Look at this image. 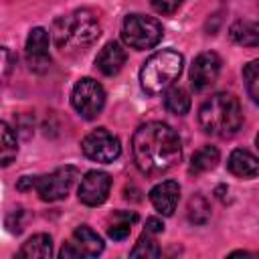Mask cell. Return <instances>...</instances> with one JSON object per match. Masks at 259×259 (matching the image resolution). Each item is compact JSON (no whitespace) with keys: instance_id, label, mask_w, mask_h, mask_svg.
Masks as SVG:
<instances>
[{"instance_id":"cell-27","label":"cell","mask_w":259,"mask_h":259,"mask_svg":"<svg viewBox=\"0 0 259 259\" xmlns=\"http://www.w3.org/2000/svg\"><path fill=\"white\" fill-rule=\"evenodd\" d=\"M162 231H164V223H162L160 219H156V217H150V219L146 221V233L158 235V233H162Z\"/></svg>"},{"instance_id":"cell-19","label":"cell","mask_w":259,"mask_h":259,"mask_svg":"<svg viewBox=\"0 0 259 259\" xmlns=\"http://www.w3.org/2000/svg\"><path fill=\"white\" fill-rule=\"evenodd\" d=\"M53 253V239L45 233H38V235H32L18 251V257H51Z\"/></svg>"},{"instance_id":"cell-15","label":"cell","mask_w":259,"mask_h":259,"mask_svg":"<svg viewBox=\"0 0 259 259\" xmlns=\"http://www.w3.org/2000/svg\"><path fill=\"white\" fill-rule=\"evenodd\" d=\"M73 243L81 249L83 257H97L103 251V239L87 225H81L73 233Z\"/></svg>"},{"instance_id":"cell-16","label":"cell","mask_w":259,"mask_h":259,"mask_svg":"<svg viewBox=\"0 0 259 259\" xmlns=\"http://www.w3.org/2000/svg\"><path fill=\"white\" fill-rule=\"evenodd\" d=\"M231 38L243 47H259V22L237 20L229 28Z\"/></svg>"},{"instance_id":"cell-22","label":"cell","mask_w":259,"mask_h":259,"mask_svg":"<svg viewBox=\"0 0 259 259\" xmlns=\"http://www.w3.org/2000/svg\"><path fill=\"white\" fill-rule=\"evenodd\" d=\"M188 221L194 223V225H204L208 219H210V204L208 200L202 196V194H194L190 200H188Z\"/></svg>"},{"instance_id":"cell-18","label":"cell","mask_w":259,"mask_h":259,"mask_svg":"<svg viewBox=\"0 0 259 259\" xmlns=\"http://www.w3.org/2000/svg\"><path fill=\"white\" fill-rule=\"evenodd\" d=\"M136 221H138V214L132 212V210H115L111 214V221H109V227H107V235L113 241H123V239L130 237L132 225Z\"/></svg>"},{"instance_id":"cell-12","label":"cell","mask_w":259,"mask_h":259,"mask_svg":"<svg viewBox=\"0 0 259 259\" xmlns=\"http://www.w3.org/2000/svg\"><path fill=\"white\" fill-rule=\"evenodd\" d=\"M178 200H180V184L174 180H164L150 190V202L164 217L174 214Z\"/></svg>"},{"instance_id":"cell-20","label":"cell","mask_w":259,"mask_h":259,"mask_svg":"<svg viewBox=\"0 0 259 259\" xmlns=\"http://www.w3.org/2000/svg\"><path fill=\"white\" fill-rule=\"evenodd\" d=\"M164 107L174 115H186L190 109V97L182 87H168L164 93Z\"/></svg>"},{"instance_id":"cell-23","label":"cell","mask_w":259,"mask_h":259,"mask_svg":"<svg viewBox=\"0 0 259 259\" xmlns=\"http://www.w3.org/2000/svg\"><path fill=\"white\" fill-rule=\"evenodd\" d=\"M243 81L247 95L251 97L253 103H259V59L247 63L243 67Z\"/></svg>"},{"instance_id":"cell-5","label":"cell","mask_w":259,"mask_h":259,"mask_svg":"<svg viewBox=\"0 0 259 259\" xmlns=\"http://www.w3.org/2000/svg\"><path fill=\"white\" fill-rule=\"evenodd\" d=\"M164 36L162 24L144 14H127L121 24V38L130 49L136 51H146L156 47Z\"/></svg>"},{"instance_id":"cell-14","label":"cell","mask_w":259,"mask_h":259,"mask_svg":"<svg viewBox=\"0 0 259 259\" xmlns=\"http://www.w3.org/2000/svg\"><path fill=\"white\" fill-rule=\"evenodd\" d=\"M227 168L233 176L237 178H255L259 176V158L255 154H251L249 150H233L229 160H227Z\"/></svg>"},{"instance_id":"cell-21","label":"cell","mask_w":259,"mask_h":259,"mask_svg":"<svg viewBox=\"0 0 259 259\" xmlns=\"http://www.w3.org/2000/svg\"><path fill=\"white\" fill-rule=\"evenodd\" d=\"M0 130H2V148H0V162L2 166H10L12 160L16 158V152H18V146H16V134L10 130V125L6 121L0 123Z\"/></svg>"},{"instance_id":"cell-1","label":"cell","mask_w":259,"mask_h":259,"mask_svg":"<svg viewBox=\"0 0 259 259\" xmlns=\"http://www.w3.org/2000/svg\"><path fill=\"white\" fill-rule=\"evenodd\" d=\"M132 158L142 174L160 176L180 162V138L164 121L142 123L132 138Z\"/></svg>"},{"instance_id":"cell-2","label":"cell","mask_w":259,"mask_h":259,"mask_svg":"<svg viewBox=\"0 0 259 259\" xmlns=\"http://www.w3.org/2000/svg\"><path fill=\"white\" fill-rule=\"evenodd\" d=\"M101 34V26L91 10H75L59 16L53 24V40L63 53H85Z\"/></svg>"},{"instance_id":"cell-24","label":"cell","mask_w":259,"mask_h":259,"mask_svg":"<svg viewBox=\"0 0 259 259\" xmlns=\"http://www.w3.org/2000/svg\"><path fill=\"white\" fill-rule=\"evenodd\" d=\"M132 257H160V245L156 243V239L152 237V233H146L138 239V243L134 245V249L130 251Z\"/></svg>"},{"instance_id":"cell-25","label":"cell","mask_w":259,"mask_h":259,"mask_svg":"<svg viewBox=\"0 0 259 259\" xmlns=\"http://www.w3.org/2000/svg\"><path fill=\"white\" fill-rule=\"evenodd\" d=\"M182 2L184 0H150L152 8L156 12H160V14H172V12H176Z\"/></svg>"},{"instance_id":"cell-6","label":"cell","mask_w":259,"mask_h":259,"mask_svg":"<svg viewBox=\"0 0 259 259\" xmlns=\"http://www.w3.org/2000/svg\"><path fill=\"white\" fill-rule=\"evenodd\" d=\"M79 176V170L75 166H61L45 176H36L34 178V190L38 194L40 200L45 202H55V200H63L71 186L75 184Z\"/></svg>"},{"instance_id":"cell-17","label":"cell","mask_w":259,"mask_h":259,"mask_svg":"<svg viewBox=\"0 0 259 259\" xmlns=\"http://www.w3.org/2000/svg\"><path fill=\"white\" fill-rule=\"evenodd\" d=\"M219 158H221V154H219V150L214 148V146H202V148H198L194 154H192V158H190V174H194V176H198V174H204V172H208V170H212L217 164H219Z\"/></svg>"},{"instance_id":"cell-8","label":"cell","mask_w":259,"mask_h":259,"mask_svg":"<svg viewBox=\"0 0 259 259\" xmlns=\"http://www.w3.org/2000/svg\"><path fill=\"white\" fill-rule=\"evenodd\" d=\"M81 152L93 160V162H101V164H109L113 160L119 158L121 154V144L117 140V136H113L109 130L105 127H97L93 132H89L83 140H81Z\"/></svg>"},{"instance_id":"cell-3","label":"cell","mask_w":259,"mask_h":259,"mask_svg":"<svg viewBox=\"0 0 259 259\" xmlns=\"http://www.w3.org/2000/svg\"><path fill=\"white\" fill-rule=\"evenodd\" d=\"M198 123L204 134L231 138L243 125V111L233 93H214L198 109Z\"/></svg>"},{"instance_id":"cell-26","label":"cell","mask_w":259,"mask_h":259,"mask_svg":"<svg viewBox=\"0 0 259 259\" xmlns=\"http://www.w3.org/2000/svg\"><path fill=\"white\" fill-rule=\"evenodd\" d=\"M59 257H63V259H67V257H83V253L75 243H67V245H63Z\"/></svg>"},{"instance_id":"cell-10","label":"cell","mask_w":259,"mask_h":259,"mask_svg":"<svg viewBox=\"0 0 259 259\" xmlns=\"http://www.w3.org/2000/svg\"><path fill=\"white\" fill-rule=\"evenodd\" d=\"M109 188H111V176L107 172L89 170L81 178V184L77 188V194H79V200L83 204H87V206H99V204H103L107 200Z\"/></svg>"},{"instance_id":"cell-9","label":"cell","mask_w":259,"mask_h":259,"mask_svg":"<svg viewBox=\"0 0 259 259\" xmlns=\"http://www.w3.org/2000/svg\"><path fill=\"white\" fill-rule=\"evenodd\" d=\"M221 57L212 51H206V53H200L192 67H190V85L194 91H206L210 89L217 79H219V73H221Z\"/></svg>"},{"instance_id":"cell-4","label":"cell","mask_w":259,"mask_h":259,"mask_svg":"<svg viewBox=\"0 0 259 259\" xmlns=\"http://www.w3.org/2000/svg\"><path fill=\"white\" fill-rule=\"evenodd\" d=\"M184 57L178 51L164 49L154 53L140 71V85L148 95H158L166 91L182 73Z\"/></svg>"},{"instance_id":"cell-13","label":"cell","mask_w":259,"mask_h":259,"mask_svg":"<svg viewBox=\"0 0 259 259\" xmlns=\"http://www.w3.org/2000/svg\"><path fill=\"white\" fill-rule=\"evenodd\" d=\"M125 51L121 49V45L119 42H115V40H111V42H107L101 51H99V55L95 57V67L99 69V73H103V75H107V77H113V75H117L119 71H121V67L125 65Z\"/></svg>"},{"instance_id":"cell-28","label":"cell","mask_w":259,"mask_h":259,"mask_svg":"<svg viewBox=\"0 0 259 259\" xmlns=\"http://www.w3.org/2000/svg\"><path fill=\"white\" fill-rule=\"evenodd\" d=\"M34 178H36V176H22V178L16 182V188L22 190V192H24V190H32V188H34Z\"/></svg>"},{"instance_id":"cell-11","label":"cell","mask_w":259,"mask_h":259,"mask_svg":"<svg viewBox=\"0 0 259 259\" xmlns=\"http://www.w3.org/2000/svg\"><path fill=\"white\" fill-rule=\"evenodd\" d=\"M26 61L32 71L45 73L51 67V55H49V32L42 26H36L28 32L26 38Z\"/></svg>"},{"instance_id":"cell-7","label":"cell","mask_w":259,"mask_h":259,"mask_svg":"<svg viewBox=\"0 0 259 259\" xmlns=\"http://www.w3.org/2000/svg\"><path fill=\"white\" fill-rule=\"evenodd\" d=\"M71 103L83 119H95L105 105V91L95 79L83 77L73 87Z\"/></svg>"},{"instance_id":"cell-29","label":"cell","mask_w":259,"mask_h":259,"mask_svg":"<svg viewBox=\"0 0 259 259\" xmlns=\"http://www.w3.org/2000/svg\"><path fill=\"white\" fill-rule=\"evenodd\" d=\"M255 144H257V150H259V134H257V138H255Z\"/></svg>"}]
</instances>
